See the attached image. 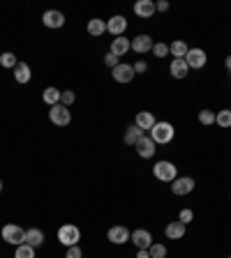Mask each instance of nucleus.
<instances>
[{"mask_svg": "<svg viewBox=\"0 0 231 258\" xmlns=\"http://www.w3.org/2000/svg\"><path fill=\"white\" fill-rule=\"evenodd\" d=\"M174 136H176V129H174L171 122H155V127L150 129V138H153L155 143H162V145L171 143Z\"/></svg>", "mask_w": 231, "mask_h": 258, "instance_id": "1", "label": "nucleus"}, {"mask_svg": "<svg viewBox=\"0 0 231 258\" xmlns=\"http://www.w3.org/2000/svg\"><path fill=\"white\" fill-rule=\"evenodd\" d=\"M79 240H81V231H79V226L65 224V226L58 228V242H61L63 247H77Z\"/></svg>", "mask_w": 231, "mask_h": 258, "instance_id": "2", "label": "nucleus"}, {"mask_svg": "<svg viewBox=\"0 0 231 258\" xmlns=\"http://www.w3.org/2000/svg\"><path fill=\"white\" fill-rule=\"evenodd\" d=\"M153 176L157 178L160 182H174L178 178V168L171 161H157V164L153 166Z\"/></svg>", "mask_w": 231, "mask_h": 258, "instance_id": "3", "label": "nucleus"}, {"mask_svg": "<svg viewBox=\"0 0 231 258\" xmlns=\"http://www.w3.org/2000/svg\"><path fill=\"white\" fill-rule=\"evenodd\" d=\"M0 235H3V240H5V242H10V244H17V247L26 242V231H23L21 226H17V224L3 226Z\"/></svg>", "mask_w": 231, "mask_h": 258, "instance_id": "4", "label": "nucleus"}, {"mask_svg": "<svg viewBox=\"0 0 231 258\" xmlns=\"http://www.w3.org/2000/svg\"><path fill=\"white\" fill-rule=\"evenodd\" d=\"M49 120L53 122L55 127H67L72 122V113H70V109H67V106L55 104V106H51V109H49Z\"/></svg>", "mask_w": 231, "mask_h": 258, "instance_id": "5", "label": "nucleus"}, {"mask_svg": "<svg viewBox=\"0 0 231 258\" xmlns=\"http://www.w3.org/2000/svg\"><path fill=\"white\" fill-rule=\"evenodd\" d=\"M206 62H208V55H206L204 49H190L185 55V65L190 67V69H201V67H206Z\"/></svg>", "mask_w": 231, "mask_h": 258, "instance_id": "6", "label": "nucleus"}, {"mask_svg": "<svg viewBox=\"0 0 231 258\" xmlns=\"http://www.w3.org/2000/svg\"><path fill=\"white\" fill-rule=\"evenodd\" d=\"M155 145H157V143H155L150 136H146V134H143V136L137 141V145H134V150H137V154H139V157H141V159H150V157H153V154H155V150H157V148H155Z\"/></svg>", "mask_w": 231, "mask_h": 258, "instance_id": "7", "label": "nucleus"}, {"mask_svg": "<svg viewBox=\"0 0 231 258\" xmlns=\"http://www.w3.org/2000/svg\"><path fill=\"white\" fill-rule=\"evenodd\" d=\"M130 237H132V233L127 231L125 226H111L109 233H106V240L111 244H125V242H130Z\"/></svg>", "mask_w": 231, "mask_h": 258, "instance_id": "8", "label": "nucleus"}, {"mask_svg": "<svg viewBox=\"0 0 231 258\" xmlns=\"http://www.w3.org/2000/svg\"><path fill=\"white\" fill-rule=\"evenodd\" d=\"M111 76H113L116 83H130L134 78V67L127 65V62H121L116 69H111Z\"/></svg>", "mask_w": 231, "mask_h": 258, "instance_id": "9", "label": "nucleus"}, {"mask_svg": "<svg viewBox=\"0 0 231 258\" xmlns=\"http://www.w3.org/2000/svg\"><path fill=\"white\" fill-rule=\"evenodd\" d=\"M192 189H194V180L190 176L176 178V180L171 182V194H174V196H185V194H190Z\"/></svg>", "mask_w": 231, "mask_h": 258, "instance_id": "10", "label": "nucleus"}, {"mask_svg": "<svg viewBox=\"0 0 231 258\" xmlns=\"http://www.w3.org/2000/svg\"><path fill=\"white\" fill-rule=\"evenodd\" d=\"M127 30V19L121 17V14H116L106 21V33H111L113 37H123V33Z\"/></svg>", "mask_w": 231, "mask_h": 258, "instance_id": "11", "label": "nucleus"}, {"mask_svg": "<svg viewBox=\"0 0 231 258\" xmlns=\"http://www.w3.org/2000/svg\"><path fill=\"white\" fill-rule=\"evenodd\" d=\"M42 23H44L46 28H63L65 26V14L58 10H46L44 14H42Z\"/></svg>", "mask_w": 231, "mask_h": 258, "instance_id": "12", "label": "nucleus"}, {"mask_svg": "<svg viewBox=\"0 0 231 258\" xmlns=\"http://www.w3.org/2000/svg\"><path fill=\"white\" fill-rule=\"evenodd\" d=\"M130 240L134 242V247L137 249H150V244H153V235H150L146 228H137Z\"/></svg>", "mask_w": 231, "mask_h": 258, "instance_id": "13", "label": "nucleus"}, {"mask_svg": "<svg viewBox=\"0 0 231 258\" xmlns=\"http://www.w3.org/2000/svg\"><path fill=\"white\" fill-rule=\"evenodd\" d=\"M155 3L153 0H137L134 3V14H137L139 19H150L155 14Z\"/></svg>", "mask_w": 231, "mask_h": 258, "instance_id": "14", "label": "nucleus"}, {"mask_svg": "<svg viewBox=\"0 0 231 258\" xmlns=\"http://www.w3.org/2000/svg\"><path fill=\"white\" fill-rule=\"evenodd\" d=\"M132 49H134V53H148V51H153V37L150 35H137L132 39Z\"/></svg>", "mask_w": 231, "mask_h": 258, "instance_id": "15", "label": "nucleus"}, {"mask_svg": "<svg viewBox=\"0 0 231 258\" xmlns=\"http://www.w3.org/2000/svg\"><path fill=\"white\" fill-rule=\"evenodd\" d=\"M155 118H153V113L150 111H141V113H137V120H134V125L139 127V129H143V132H150L155 127Z\"/></svg>", "mask_w": 231, "mask_h": 258, "instance_id": "16", "label": "nucleus"}, {"mask_svg": "<svg viewBox=\"0 0 231 258\" xmlns=\"http://www.w3.org/2000/svg\"><path fill=\"white\" fill-rule=\"evenodd\" d=\"M130 49H132V42H130L127 37H113V42H111V53L118 55V58L125 55Z\"/></svg>", "mask_w": 231, "mask_h": 258, "instance_id": "17", "label": "nucleus"}, {"mask_svg": "<svg viewBox=\"0 0 231 258\" xmlns=\"http://www.w3.org/2000/svg\"><path fill=\"white\" fill-rule=\"evenodd\" d=\"M26 244L30 247H42L44 244V231H39V228H28L26 231Z\"/></svg>", "mask_w": 231, "mask_h": 258, "instance_id": "18", "label": "nucleus"}, {"mask_svg": "<svg viewBox=\"0 0 231 258\" xmlns=\"http://www.w3.org/2000/svg\"><path fill=\"white\" fill-rule=\"evenodd\" d=\"M164 235L169 237V240H181V237L185 235V224H181V221H171V224H166Z\"/></svg>", "mask_w": 231, "mask_h": 258, "instance_id": "19", "label": "nucleus"}, {"mask_svg": "<svg viewBox=\"0 0 231 258\" xmlns=\"http://www.w3.org/2000/svg\"><path fill=\"white\" fill-rule=\"evenodd\" d=\"M169 74H171L174 78H185L187 74H190V67L185 65V60H171Z\"/></svg>", "mask_w": 231, "mask_h": 258, "instance_id": "20", "label": "nucleus"}, {"mask_svg": "<svg viewBox=\"0 0 231 258\" xmlns=\"http://www.w3.org/2000/svg\"><path fill=\"white\" fill-rule=\"evenodd\" d=\"M14 78H17V83H28L33 78V71H30V67H28L26 62H19V65L14 67Z\"/></svg>", "mask_w": 231, "mask_h": 258, "instance_id": "21", "label": "nucleus"}, {"mask_svg": "<svg viewBox=\"0 0 231 258\" xmlns=\"http://www.w3.org/2000/svg\"><path fill=\"white\" fill-rule=\"evenodd\" d=\"M187 44L185 42H181V39H178V42H171V46H169V53L174 55V60H185V55H187Z\"/></svg>", "mask_w": 231, "mask_h": 258, "instance_id": "22", "label": "nucleus"}, {"mask_svg": "<svg viewBox=\"0 0 231 258\" xmlns=\"http://www.w3.org/2000/svg\"><path fill=\"white\" fill-rule=\"evenodd\" d=\"M86 30H88L90 37H99L102 33H106V23L102 21V19H90V21H88V28H86Z\"/></svg>", "mask_w": 231, "mask_h": 258, "instance_id": "23", "label": "nucleus"}, {"mask_svg": "<svg viewBox=\"0 0 231 258\" xmlns=\"http://www.w3.org/2000/svg\"><path fill=\"white\" fill-rule=\"evenodd\" d=\"M42 99H44L49 106H55V104H61V90L53 88V85H49V88L42 93Z\"/></svg>", "mask_w": 231, "mask_h": 258, "instance_id": "24", "label": "nucleus"}, {"mask_svg": "<svg viewBox=\"0 0 231 258\" xmlns=\"http://www.w3.org/2000/svg\"><path fill=\"white\" fill-rule=\"evenodd\" d=\"M143 136V129H139L137 125H130L125 132V143L127 145H137V141Z\"/></svg>", "mask_w": 231, "mask_h": 258, "instance_id": "25", "label": "nucleus"}, {"mask_svg": "<svg viewBox=\"0 0 231 258\" xmlns=\"http://www.w3.org/2000/svg\"><path fill=\"white\" fill-rule=\"evenodd\" d=\"M0 65L5 69H14L19 65V58L14 53H10V51H5V53H0Z\"/></svg>", "mask_w": 231, "mask_h": 258, "instance_id": "26", "label": "nucleus"}, {"mask_svg": "<svg viewBox=\"0 0 231 258\" xmlns=\"http://www.w3.org/2000/svg\"><path fill=\"white\" fill-rule=\"evenodd\" d=\"M215 125H220L222 129H229L231 127V111L229 109H222L217 116H215Z\"/></svg>", "mask_w": 231, "mask_h": 258, "instance_id": "27", "label": "nucleus"}, {"mask_svg": "<svg viewBox=\"0 0 231 258\" xmlns=\"http://www.w3.org/2000/svg\"><path fill=\"white\" fill-rule=\"evenodd\" d=\"M215 111H210V109H204V111H199V122L204 127H210V125H215Z\"/></svg>", "mask_w": 231, "mask_h": 258, "instance_id": "28", "label": "nucleus"}, {"mask_svg": "<svg viewBox=\"0 0 231 258\" xmlns=\"http://www.w3.org/2000/svg\"><path fill=\"white\" fill-rule=\"evenodd\" d=\"M14 258H35V247H30V244H19L17 251H14Z\"/></svg>", "mask_w": 231, "mask_h": 258, "instance_id": "29", "label": "nucleus"}, {"mask_svg": "<svg viewBox=\"0 0 231 258\" xmlns=\"http://www.w3.org/2000/svg\"><path fill=\"white\" fill-rule=\"evenodd\" d=\"M148 253H150V258H166V247L164 244H150Z\"/></svg>", "mask_w": 231, "mask_h": 258, "instance_id": "30", "label": "nucleus"}, {"mask_svg": "<svg viewBox=\"0 0 231 258\" xmlns=\"http://www.w3.org/2000/svg\"><path fill=\"white\" fill-rule=\"evenodd\" d=\"M153 55L155 58H164V55H169V44H164V42L153 44Z\"/></svg>", "mask_w": 231, "mask_h": 258, "instance_id": "31", "label": "nucleus"}, {"mask_svg": "<svg viewBox=\"0 0 231 258\" xmlns=\"http://www.w3.org/2000/svg\"><path fill=\"white\" fill-rule=\"evenodd\" d=\"M74 99H77V95L72 93V90H63V93H61V104L67 106V109L74 104Z\"/></svg>", "mask_w": 231, "mask_h": 258, "instance_id": "32", "label": "nucleus"}, {"mask_svg": "<svg viewBox=\"0 0 231 258\" xmlns=\"http://www.w3.org/2000/svg\"><path fill=\"white\" fill-rule=\"evenodd\" d=\"M104 65H106V67H111V69H116V67L121 65V58H118V55H113V53L109 51V53L104 55Z\"/></svg>", "mask_w": 231, "mask_h": 258, "instance_id": "33", "label": "nucleus"}, {"mask_svg": "<svg viewBox=\"0 0 231 258\" xmlns=\"http://www.w3.org/2000/svg\"><path fill=\"white\" fill-rule=\"evenodd\" d=\"M194 219V212H192V210H181V214H178V221H181V224H190V221H192Z\"/></svg>", "mask_w": 231, "mask_h": 258, "instance_id": "34", "label": "nucleus"}, {"mask_svg": "<svg viewBox=\"0 0 231 258\" xmlns=\"http://www.w3.org/2000/svg\"><path fill=\"white\" fill-rule=\"evenodd\" d=\"M65 258H83V251H81V247H67V251H65Z\"/></svg>", "mask_w": 231, "mask_h": 258, "instance_id": "35", "label": "nucleus"}, {"mask_svg": "<svg viewBox=\"0 0 231 258\" xmlns=\"http://www.w3.org/2000/svg\"><path fill=\"white\" fill-rule=\"evenodd\" d=\"M132 67H134V74H141V71H146V69H148V65H146V62H143V60H137Z\"/></svg>", "mask_w": 231, "mask_h": 258, "instance_id": "36", "label": "nucleus"}, {"mask_svg": "<svg viewBox=\"0 0 231 258\" xmlns=\"http://www.w3.org/2000/svg\"><path fill=\"white\" fill-rule=\"evenodd\" d=\"M155 10H157V12H166V10H169V3H166V0H160V3H155Z\"/></svg>", "mask_w": 231, "mask_h": 258, "instance_id": "37", "label": "nucleus"}, {"mask_svg": "<svg viewBox=\"0 0 231 258\" xmlns=\"http://www.w3.org/2000/svg\"><path fill=\"white\" fill-rule=\"evenodd\" d=\"M137 258H150L148 249H139V251H137Z\"/></svg>", "mask_w": 231, "mask_h": 258, "instance_id": "38", "label": "nucleus"}, {"mask_svg": "<svg viewBox=\"0 0 231 258\" xmlns=\"http://www.w3.org/2000/svg\"><path fill=\"white\" fill-rule=\"evenodd\" d=\"M226 69L231 71V55H226Z\"/></svg>", "mask_w": 231, "mask_h": 258, "instance_id": "39", "label": "nucleus"}, {"mask_svg": "<svg viewBox=\"0 0 231 258\" xmlns=\"http://www.w3.org/2000/svg\"><path fill=\"white\" fill-rule=\"evenodd\" d=\"M0 192H3V182H0Z\"/></svg>", "mask_w": 231, "mask_h": 258, "instance_id": "40", "label": "nucleus"}, {"mask_svg": "<svg viewBox=\"0 0 231 258\" xmlns=\"http://www.w3.org/2000/svg\"><path fill=\"white\" fill-rule=\"evenodd\" d=\"M229 258H231V256H229Z\"/></svg>", "mask_w": 231, "mask_h": 258, "instance_id": "41", "label": "nucleus"}]
</instances>
